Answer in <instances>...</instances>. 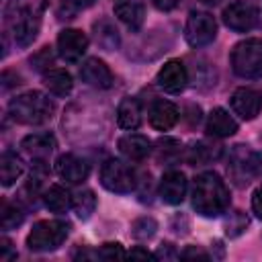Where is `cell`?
Here are the masks:
<instances>
[{"label": "cell", "instance_id": "obj_33", "mask_svg": "<svg viewBox=\"0 0 262 262\" xmlns=\"http://www.w3.org/2000/svg\"><path fill=\"white\" fill-rule=\"evenodd\" d=\"M51 61H53V55H51L49 47H43L39 53H35V55L31 57V68H35V70H43V68H49Z\"/></svg>", "mask_w": 262, "mask_h": 262}, {"label": "cell", "instance_id": "obj_36", "mask_svg": "<svg viewBox=\"0 0 262 262\" xmlns=\"http://www.w3.org/2000/svg\"><path fill=\"white\" fill-rule=\"evenodd\" d=\"M182 258H203V260H209L211 256L205 252V250H201V248H194V246H188L182 254H180Z\"/></svg>", "mask_w": 262, "mask_h": 262}, {"label": "cell", "instance_id": "obj_19", "mask_svg": "<svg viewBox=\"0 0 262 262\" xmlns=\"http://www.w3.org/2000/svg\"><path fill=\"white\" fill-rule=\"evenodd\" d=\"M119 151L127 158V160H133V162H139L143 158L149 156L151 151V143L147 137L139 135V133H127L119 139Z\"/></svg>", "mask_w": 262, "mask_h": 262}, {"label": "cell", "instance_id": "obj_14", "mask_svg": "<svg viewBox=\"0 0 262 262\" xmlns=\"http://www.w3.org/2000/svg\"><path fill=\"white\" fill-rule=\"evenodd\" d=\"M20 147H23V151L37 166H41L53 154V149H55V137L51 133H33V135H27L20 141Z\"/></svg>", "mask_w": 262, "mask_h": 262}, {"label": "cell", "instance_id": "obj_4", "mask_svg": "<svg viewBox=\"0 0 262 262\" xmlns=\"http://www.w3.org/2000/svg\"><path fill=\"white\" fill-rule=\"evenodd\" d=\"M70 225L59 219H43L33 225L27 235V248L31 252H53L68 237Z\"/></svg>", "mask_w": 262, "mask_h": 262}, {"label": "cell", "instance_id": "obj_3", "mask_svg": "<svg viewBox=\"0 0 262 262\" xmlns=\"http://www.w3.org/2000/svg\"><path fill=\"white\" fill-rule=\"evenodd\" d=\"M4 18H6V25L10 27V33L16 45L27 47L37 39L41 20L33 12V8L27 4V0H10L6 4Z\"/></svg>", "mask_w": 262, "mask_h": 262}, {"label": "cell", "instance_id": "obj_5", "mask_svg": "<svg viewBox=\"0 0 262 262\" xmlns=\"http://www.w3.org/2000/svg\"><path fill=\"white\" fill-rule=\"evenodd\" d=\"M231 70L239 78L256 80L262 78V39H246L239 41L229 55Z\"/></svg>", "mask_w": 262, "mask_h": 262}, {"label": "cell", "instance_id": "obj_28", "mask_svg": "<svg viewBox=\"0 0 262 262\" xmlns=\"http://www.w3.org/2000/svg\"><path fill=\"white\" fill-rule=\"evenodd\" d=\"M72 207H74V211H76V215H78L80 219H90V215H92L94 209H96V196H94V192L88 190V188L76 192Z\"/></svg>", "mask_w": 262, "mask_h": 262}, {"label": "cell", "instance_id": "obj_38", "mask_svg": "<svg viewBox=\"0 0 262 262\" xmlns=\"http://www.w3.org/2000/svg\"><path fill=\"white\" fill-rule=\"evenodd\" d=\"M176 256H178V254L174 252L172 244H162L160 250L156 252V258H176Z\"/></svg>", "mask_w": 262, "mask_h": 262}, {"label": "cell", "instance_id": "obj_31", "mask_svg": "<svg viewBox=\"0 0 262 262\" xmlns=\"http://www.w3.org/2000/svg\"><path fill=\"white\" fill-rule=\"evenodd\" d=\"M168 156H180V143L176 141V139H170V137H164V139H160L158 141V158L162 160V158H166L168 160Z\"/></svg>", "mask_w": 262, "mask_h": 262}, {"label": "cell", "instance_id": "obj_32", "mask_svg": "<svg viewBox=\"0 0 262 262\" xmlns=\"http://www.w3.org/2000/svg\"><path fill=\"white\" fill-rule=\"evenodd\" d=\"M96 256H98V258H104V260H113V258H125L127 254L123 252V246H121V244L108 242V244H102V246H100V250L96 252Z\"/></svg>", "mask_w": 262, "mask_h": 262}, {"label": "cell", "instance_id": "obj_11", "mask_svg": "<svg viewBox=\"0 0 262 262\" xmlns=\"http://www.w3.org/2000/svg\"><path fill=\"white\" fill-rule=\"evenodd\" d=\"M186 82H188V72L184 68V63L180 59H170L166 61L158 76H156V84L164 90V92H170V94H178L186 88Z\"/></svg>", "mask_w": 262, "mask_h": 262}, {"label": "cell", "instance_id": "obj_12", "mask_svg": "<svg viewBox=\"0 0 262 262\" xmlns=\"http://www.w3.org/2000/svg\"><path fill=\"white\" fill-rule=\"evenodd\" d=\"M229 102L235 115H239L244 121H252L262 111V92L254 88H237L231 94Z\"/></svg>", "mask_w": 262, "mask_h": 262}, {"label": "cell", "instance_id": "obj_15", "mask_svg": "<svg viewBox=\"0 0 262 262\" xmlns=\"http://www.w3.org/2000/svg\"><path fill=\"white\" fill-rule=\"evenodd\" d=\"M80 78L82 82H86L88 86H94V88H100V90H106L113 86V72L111 68L98 59V57H88L82 68H80Z\"/></svg>", "mask_w": 262, "mask_h": 262}, {"label": "cell", "instance_id": "obj_25", "mask_svg": "<svg viewBox=\"0 0 262 262\" xmlns=\"http://www.w3.org/2000/svg\"><path fill=\"white\" fill-rule=\"evenodd\" d=\"M23 162L16 154L12 151H4L2 158H0V180H2V186H12L20 174H23Z\"/></svg>", "mask_w": 262, "mask_h": 262}, {"label": "cell", "instance_id": "obj_10", "mask_svg": "<svg viewBox=\"0 0 262 262\" xmlns=\"http://www.w3.org/2000/svg\"><path fill=\"white\" fill-rule=\"evenodd\" d=\"M88 49V37L78 29H63L57 35V53L63 61L76 63Z\"/></svg>", "mask_w": 262, "mask_h": 262}, {"label": "cell", "instance_id": "obj_22", "mask_svg": "<svg viewBox=\"0 0 262 262\" xmlns=\"http://www.w3.org/2000/svg\"><path fill=\"white\" fill-rule=\"evenodd\" d=\"M117 123L121 129H129V131H135L139 125H141V106H139V100L137 98H123L117 106Z\"/></svg>", "mask_w": 262, "mask_h": 262}, {"label": "cell", "instance_id": "obj_16", "mask_svg": "<svg viewBox=\"0 0 262 262\" xmlns=\"http://www.w3.org/2000/svg\"><path fill=\"white\" fill-rule=\"evenodd\" d=\"M186 188H188L186 176H184L182 172H178V170H170V172H166V174L162 176L158 194H160V199H162L164 203H168V205H178V203L184 201Z\"/></svg>", "mask_w": 262, "mask_h": 262}, {"label": "cell", "instance_id": "obj_6", "mask_svg": "<svg viewBox=\"0 0 262 262\" xmlns=\"http://www.w3.org/2000/svg\"><path fill=\"white\" fill-rule=\"evenodd\" d=\"M227 172L237 186H248L256 176H262V154L248 145H235L229 154Z\"/></svg>", "mask_w": 262, "mask_h": 262}, {"label": "cell", "instance_id": "obj_2", "mask_svg": "<svg viewBox=\"0 0 262 262\" xmlns=\"http://www.w3.org/2000/svg\"><path fill=\"white\" fill-rule=\"evenodd\" d=\"M55 104L43 92L31 90L14 96L8 102V115L20 125H43L53 117Z\"/></svg>", "mask_w": 262, "mask_h": 262}, {"label": "cell", "instance_id": "obj_7", "mask_svg": "<svg viewBox=\"0 0 262 262\" xmlns=\"http://www.w3.org/2000/svg\"><path fill=\"white\" fill-rule=\"evenodd\" d=\"M100 184L117 194H127L135 188V172L121 160H106L100 168Z\"/></svg>", "mask_w": 262, "mask_h": 262}, {"label": "cell", "instance_id": "obj_41", "mask_svg": "<svg viewBox=\"0 0 262 262\" xmlns=\"http://www.w3.org/2000/svg\"><path fill=\"white\" fill-rule=\"evenodd\" d=\"M203 4H209V6H215V4H219L221 0H201Z\"/></svg>", "mask_w": 262, "mask_h": 262}, {"label": "cell", "instance_id": "obj_30", "mask_svg": "<svg viewBox=\"0 0 262 262\" xmlns=\"http://www.w3.org/2000/svg\"><path fill=\"white\" fill-rule=\"evenodd\" d=\"M248 227V217L242 211H233L229 213V217L225 219V233L229 237H237L239 233H244Z\"/></svg>", "mask_w": 262, "mask_h": 262}, {"label": "cell", "instance_id": "obj_29", "mask_svg": "<svg viewBox=\"0 0 262 262\" xmlns=\"http://www.w3.org/2000/svg\"><path fill=\"white\" fill-rule=\"evenodd\" d=\"M156 231H158V221L154 217H139L131 225V235L135 239H141V242L151 239L156 235Z\"/></svg>", "mask_w": 262, "mask_h": 262}, {"label": "cell", "instance_id": "obj_8", "mask_svg": "<svg viewBox=\"0 0 262 262\" xmlns=\"http://www.w3.org/2000/svg\"><path fill=\"white\" fill-rule=\"evenodd\" d=\"M184 37L190 47H205L217 37V23L213 14L203 10H192L186 18Z\"/></svg>", "mask_w": 262, "mask_h": 262}, {"label": "cell", "instance_id": "obj_9", "mask_svg": "<svg viewBox=\"0 0 262 262\" xmlns=\"http://www.w3.org/2000/svg\"><path fill=\"white\" fill-rule=\"evenodd\" d=\"M223 23L235 33H248L258 25V8L246 0H235L223 10Z\"/></svg>", "mask_w": 262, "mask_h": 262}, {"label": "cell", "instance_id": "obj_40", "mask_svg": "<svg viewBox=\"0 0 262 262\" xmlns=\"http://www.w3.org/2000/svg\"><path fill=\"white\" fill-rule=\"evenodd\" d=\"M68 2H70L72 6H76V8L80 10V8H88V6H92V4L96 2V0H68Z\"/></svg>", "mask_w": 262, "mask_h": 262}, {"label": "cell", "instance_id": "obj_24", "mask_svg": "<svg viewBox=\"0 0 262 262\" xmlns=\"http://www.w3.org/2000/svg\"><path fill=\"white\" fill-rule=\"evenodd\" d=\"M43 203H45V207H47L49 211H53V213H63V211H68V209L74 205V196H72L63 186L51 184V186L45 190V194H43Z\"/></svg>", "mask_w": 262, "mask_h": 262}, {"label": "cell", "instance_id": "obj_39", "mask_svg": "<svg viewBox=\"0 0 262 262\" xmlns=\"http://www.w3.org/2000/svg\"><path fill=\"white\" fill-rule=\"evenodd\" d=\"M127 258H156V254H149V252L143 250V248H133V250L127 254Z\"/></svg>", "mask_w": 262, "mask_h": 262}, {"label": "cell", "instance_id": "obj_23", "mask_svg": "<svg viewBox=\"0 0 262 262\" xmlns=\"http://www.w3.org/2000/svg\"><path fill=\"white\" fill-rule=\"evenodd\" d=\"M43 84L45 88L55 94V96H68L72 92V76L66 72V70H49L43 74Z\"/></svg>", "mask_w": 262, "mask_h": 262}, {"label": "cell", "instance_id": "obj_35", "mask_svg": "<svg viewBox=\"0 0 262 262\" xmlns=\"http://www.w3.org/2000/svg\"><path fill=\"white\" fill-rule=\"evenodd\" d=\"M252 211L256 213V217L262 221V186H258L252 194Z\"/></svg>", "mask_w": 262, "mask_h": 262}, {"label": "cell", "instance_id": "obj_1", "mask_svg": "<svg viewBox=\"0 0 262 262\" xmlns=\"http://www.w3.org/2000/svg\"><path fill=\"white\" fill-rule=\"evenodd\" d=\"M192 207L203 217H219L227 211L231 196L229 188L215 172H203L192 180Z\"/></svg>", "mask_w": 262, "mask_h": 262}, {"label": "cell", "instance_id": "obj_26", "mask_svg": "<svg viewBox=\"0 0 262 262\" xmlns=\"http://www.w3.org/2000/svg\"><path fill=\"white\" fill-rule=\"evenodd\" d=\"M94 37H96V43L104 49V51H115L121 43V37H119V31L115 29V25L106 18L94 23Z\"/></svg>", "mask_w": 262, "mask_h": 262}, {"label": "cell", "instance_id": "obj_42", "mask_svg": "<svg viewBox=\"0 0 262 262\" xmlns=\"http://www.w3.org/2000/svg\"><path fill=\"white\" fill-rule=\"evenodd\" d=\"M117 2H121V0H117Z\"/></svg>", "mask_w": 262, "mask_h": 262}, {"label": "cell", "instance_id": "obj_34", "mask_svg": "<svg viewBox=\"0 0 262 262\" xmlns=\"http://www.w3.org/2000/svg\"><path fill=\"white\" fill-rule=\"evenodd\" d=\"M0 260L2 262H6V260H12V258H16V252L12 250V242L8 239V237H2L0 239Z\"/></svg>", "mask_w": 262, "mask_h": 262}, {"label": "cell", "instance_id": "obj_21", "mask_svg": "<svg viewBox=\"0 0 262 262\" xmlns=\"http://www.w3.org/2000/svg\"><path fill=\"white\" fill-rule=\"evenodd\" d=\"M115 16L127 27L131 29L133 33L141 29L143 25V18H145V8L143 4L139 2H133V0H121L115 4Z\"/></svg>", "mask_w": 262, "mask_h": 262}, {"label": "cell", "instance_id": "obj_17", "mask_svg": "<svg viewBox=\"0 0 262 262\" xmlns=\"http://www.w3.org/2000/svg\"><path fill=\"white\" fill-rule=\"evenodd\" d=\"M149 125L158 131H168L176 125L180 113H178V106L170 100H156L151 106H149Z\"/></svg>", "mask_w": 262, "mask_h": 262}, {"label": "cell", "instance_id": "obj_27", "mask_svg": "<svg viewBox=\"0 0 262 262\" xmlns=\"http://www.w3.org/2000/svg\"><path fill=\"white\" fill-rule=\"evenodd\" d=\"M25 221V213L16 203H8L6 199L2 201V209H0V223L2 229H14Z\"/></svg>", "mask_w": 262, "mask_h": 262}, {"label": "cell", "instance_id": "obj_37", "mask_svg": "<svg viewBox=\"0 0 262 262\" xmlns=\"http://www.w3.org/2000/svg\"><path fill=\"white\" fill-rule=\"evenodd\" d=\"M154 2V6L158 8V10H162V12H170V10H174L178 4H180V0H151Z\"/></svg>", "mask_w": 262, "mask_h": 262}, {"label": "cell", "instance_id": "obj_13", "mask_svg": "<svg viewBox=\"0 0 262 262\" xmlns=\"http://www.w3.org/2000/svg\"><path fill=\"white\" fill-rule=\"evenodd\" d=\"M55 172L57 176L68 184H80L88 178L90 166L86 160L74 156V154H61L55 160Z\"/></svg>", "mask_w": 262, "mask_h": 262}, {"label": "cell", "instance_id": "obj_20", "mask_svg": "<svg viewBox=\"0 0 262 262\" xmlns=\"http://www.w3.org/2000/svg\"><path fill=\"white\" fill-rule=\"evenodd\" d=\"M221 154H223V145L211 143V141H196L186 149L184 160L190 166H203V164H211V162L219 160Z\"/></svg>", "mask_w": 262, "mask_h": 262}, {"label": "cell", "instance_id": "obj_18", "mask_svg": "<svg viewBox=\"0 0 262 262\" xmlns=\"http://www.w3.org/2000/svg\"><path fill=\"white\" fill-rule=\"evenodd\" d=\"M207 133L211 137H229L237 131V123L235 119L225 111V108H213L207 117Z\"/></svg>", "mask_w": 262, "mask_h": 262}]
</instances>
